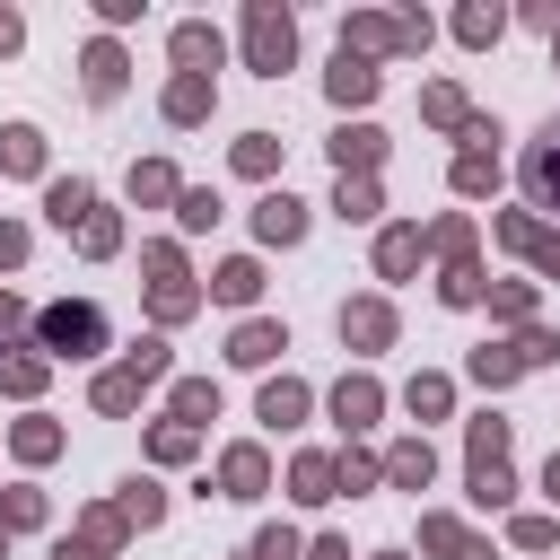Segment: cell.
I'll return each mask as SVG.
<instances>
[{
  "mask_svg": "<svg viewBox=\"0 0 560 560\" xmlns=\"http://www.w3.org/2000/svg\"><path fill=\"white\" fill-rule=\"evenodd\" d=\"M210 289H219L228 306H254V289H262V262H228V271H219Z\"/></svg>",
  "mask_w": 560,
  "mask_h": 560,
  "instance_id": "24",
  "label": "cell"
},
{
  "mask_svg": "<svg viewBox=\"0 0 560 560\" xmlns=\"http://www.w3.org/2000/svg\"><path fill=\"white\" fill-rule=\"evenodd\" d=\"M0 385H9V394H35V385H44V359H26V350L0 359Z\"/></svg>",
  "mask_w": 560,
  "mask_h": 560,
  "instance_id": "34",
  "label": "cell"
},
{
  "mask_svg": "<svg viewBox=\"0 0 560 560\" xmlns=\"http://www.w3.org/2000/svg\"><path fill=\"white\" fill-rule=\"evenodd\" d=\"M420 542H429V551H446V560H490V542H472L455 516H429V525H420Z\"/></svg>",
  "mask_w": 560,
  "mask_h": 560,
  "instance_id": "17",
  "label": "cell"
},
{
  "mask_svg": "<svg viewBox=\"0 0 560 560\" xmlns=\"http://www.w3.org/2000/svg\"><path fill=\"white\" fill-rule=\"evenodd\" d=\"M341 341H359V350H385V341H394V306H376V298L341 306Z\"/></svg>",
  "mask_w": 560,
  "mask_h": 560,
  "instance_id": "9",
  "label": "cell"
},
{
  "mask_svg": "<svg viewBox=\"0 0 560 560\" xmlns=\"http://www.w3.org/2000/svg\"><path fill=\"white\" fill-rule=\"evenodd\" d=\"M376 158H385V131H368V122H350V131L332 140V166H341V175H350V166L376 175Z\"/></svg>",
  "mask_w": 560,
  "mask_h": 560,
  "instance_id": "13",
  "label": "cell"
},
{
  "mask_svg": "<svg viewBox=\"0 0 560 560\" xmlns=\"http://www.w3.org/2000/svg\"><path fill=\"white\" fill-rule=\"evenodd\" d=\"M175 219H184V228H210L219 201H210V192H175Z\"/></svg>",
  "mask_w": 560,
  "mask_h": 560,
  "instance_id": "41",
  "label": "cell"
},
{
  "mask_svg": "<svg viewBox=\"0 0 560 560\" xmlns=\"http://www.w3.org/2000/svg\"><path fill=\"white\" fill-rule=\"evenodd\" d=\"M175 61H184V79H210L219 70V35L210 26H175Z\"/></svg>",
  "mask_w": 560,
  "mask_h": 560,
  "instance_id": "15",
  "label": "cell"
},
{
  "mask_svg": "<svg viewBox=\"0 0 560 560\" xmlns=\"http://www.w3.org/2000/svg\"><path fill=\"white\" fill-rule=\"evenodd\" d=\"M298 411H306V385H298V376H271V385H262V420H271V429H289Z\"/></svg>",
  "mask_w": 560,
  "mask_h": 560,
  "instance_id": "22",
  "label": "cell"
},
{
  "mask_svg": "<svg viewBox=\"0 0 560 560\" xmlns=\"http://www.w3.org/2000/svg\"><path fill=\"white\" fill-rule=\"evenodd\" d=\"M9 324H18V298H9V289H0V332H9Z\"/></svg>",
  "mask_w": 560,
  "mask_h": 560,
  "instance_id": "48",
  "label": "cell"
},
{
  "mask_svg": "<svg viewBox=\"0 0 560 560\" xmlns=\"http://www.w3.org/2000/svg\"><path fill=\"white\" fill-rule=\"evenodd\" d=\"M271 350H289V332H280V324H245V332L228 341V359H236V368H262Z\"/></svg>",
  "mask_w": 560,
  "mask_h": 560,
  "instance_id": "20",
  "label": "cell"
},
{
  "mask_svg": "<svg viewBox=\"0 0 560 560\" xmlns=\"http://www.w3.org/2000/svg\"><path fill=\"white\" fill-rule=\"evenodd\" d=\"M341 219H376V175H341Z\"/></svg>",
  "mask_w": 560,
  "mask_h": 560,
  "instance_id": "30",
  "label": "cell"
},
{
  "mask_svg": "<svg viewBox=\"0 0 560 560\" xmlns=\"http://www.w3.org/2000/svg\"><path fill=\"white\" fill-rule=\"evenodd\" d=\"M542 490H551V499H560V455H551V464H542Z\"/></svg>",
  "mask_w": 560,
  "mask_h": 560,
  "instance_id": "47",
  "label": "cell"
},
{
  "mask_svg": "<svg viewBox=\"0 0 560 560\" xmlns=\"http://www.w3.org/2000/svg\"><path fill=\"white\" fill-rule=\"evenodd\" d=\"M79 245H88V254H114V245H122V228H114L105 210H88V228H79Z\"/></svg>",
  "mask_w": 560,
  "mask_h": 560,
  "instance_id": "37",
  "label": "cell"
},
{
  "mask_svg": "<svg viewBox=\"0 0 560 560\" xmlns=\"http://www.w3.org/2000/svg\"><path fill=\"white\" fill-rule=\"evenodd\" d=\"M254 560H298V534H289V525H262V534H254Z\"/></svg>",
  "mask_w": 560,
  "mask_h": 560,
  "instance_id": "39",
  "label": "cell"
},
{
  "mask_svg": "<svg viewBox=\"0 0 560 560\" xmlns=\"http://www.w3.org/2000/svg\"><path fill=\"white\" fill-rule=\"evenodd\" d=\"M79 70H88V96H96V105H105V96H122V52H114V44H88V61H79Z\"/></svg>",
  "mask_w": 560,
  "mask_h": 560,
  "instance_id": "18",
  "label": "cell"
},
{
  "mask_svg": "<svg viewBox=\"0 0 560 560\" xmlns=\"http://www.w3.org/2000/svg\"><path fill=\"white\" fill-rule=\"evenodd\" d=\"M254 236H262V245H298V236H306V201H289V192H271V201L254 210Z\"/></svg>",
  "mask_w": 560,
  "mask_h": 560,
  "instance_id": "8",
  "label": "cell"
},
{
  "mask_svg": "<svg viewBox=\"0 0 560 560\" xmlns=\"http://www.w3.org/2000/svg\"><path fill=\"white\" fill-rule=\"evenodd\" d=\"M289 490H298V499H332L341 481H332V464H324V455H298V472H289Z\"/></svg>",
  "mask_w": 560,
  "mask_h": 560,
  "instance_id": "26",
  "label": "cell"
},
{
  "mask_svg": "<svg viewBox=\"0 0 560 560\" xmlns=\"http://www.w3.org/2000/svg\"><path fill=\"white\" fill-rule=\"evenodd\" d=\"M114 542H122V508H105V516H88L52 560H114Z\"/></svg>",
  "mask_w": 560,
  "mask_h": 560,
  "instance_id": "7",
  "label": "cell"
},
{
  "mask_svg": "<svg viewBox=\"0 0 560 560\" xmlns=\"http://www.w3.org/2000/svg\"><path fill=\"white\" fill-rule=\"evenodd\" d=\"M499 26H508V18H499V9H464V18H455V35H464V44H490V35H499Z\"/></svg>",
  "mask_w": 560,
  "mask_h": 560,
  "instance_id": "36",
  "label": "cell"
},
{
  "mask_svg": "<svg viewBox=\"0 0 560 560\" xmlns=\"http://www.w3.org/2000/svg\"><path fill=\"white\" fill-rule=\"evenodd\" d=\"M376 411H385V394H376V376H341V385H332V420H341V429H368Z\"/></svg>",
  "mask_w": 560,
  "mask_h": 560,
  "instance_id": "10",
  "label": "cell"
},
{
  "mask_svg": "<svg viewBox=\"0 0 560 560\" xmlns=\"http://www.w3.org/2000/svg\"><path fill=\"white\" fill-rule=\"evenodd\" d=\"M131 192H140V201H166L175 175H166V166H131Z\"/></svg>",
  "mask_w": 560,
  "mask_h": 560,
  "instance_id": "40",
  "label": "cell"
},
{
  "mask_svg": "<svg viewBox=\"0 0 560 560\" xmlns=\"http://www.w3.org/2000/svg\"><path fill=\"white\" fill-rule=\"evenodd\" d=\"M516 368H525V359H516V350H472V376H481V385H508V376H516Z\"/></svg>",
  "mask_w": 560,
  "mask_h": 560,
  "instance_id": "33",
  "label": "cell"
},
{
  "mask_svg": "<svg viewBox=\"0 0 560 560\" xmlns=\"http://www.w3.org/2000/svg\"><path fill=\"white\" fill-rule=\"evenodd\" d=\"M245 61H254L262 79H280V70L298 61V26H289V9H271V0L245 9Z\"/></svg>",
  "mask_w": 560,
  "mask_h": 560,
  "instance_id": "2",
  "label": "cell"
},
{
  "mask_svg": "<svg viewBox=\"0 0 560 560\" xmlns=\"http://www.w3.org/2000/svg\"><path fill=\"white\" fill-rule=\"evenodd\" d=\"M219 481H228V499H262V481H271V464H262V446H228V464H219Z\"/></svg>",
  "mask_w": 560,
  "mask_h": 560,
  "instance_id": "11",
  "label": "cell"
},
{
  "mask_svg": "<svg viewBox=\"0 0 560 560\" xmlns=\"http://www.w3.org/2000/svg\"><path fill=\"white\" fill-rule=\"evenodd\" d=\"M35 516H44L35 490H9V499H0V525H35Z\"/></svg>",
  "mask_w": 560,
  "mask_h": 560,
  "instance_id": "43",
  "label": "cell"
},
{
  "mask_svg": "<svg viewBox=\"0 0 560 560\" xmlns=\"http://www.w3.org/2000/svg\"><path fill=\"white\" fill-rule=\"evenodd\" d=\"M210 411H219V385H201V376L175 385V420H210Z\"/></svg>",
  "mask_w": 560,
  "mask_h": 560,
  "instance_id": "31",
  "label": "cell"
},
{
  "mask_svg": "<svg viewBox=\"0 0 560 560\" xmlns=\"http://www.w3.org/2000/svg\"><path fill=\"white\" fill-rule=\"evenodd\" d=\"M44 210H52L61 228H88V210H96V184H79V175H61V184L44 192Z\"/></svg>",
  "mask_w": 560,
  "mask_h": 560,
  "instance_id": "16",
  "label": "cell"
},
{
  "mask_svg": "<svg viewBox=\"0 0 560 560\" xmlns=\"http://www.w3.org/2000/svg\"><path fill=\"white\" fill-rule=\"evenodd\" d=\"M149 271H158V315H166V324L201 306V289L184 280V262H175V245H149Z\"/></svg>",
  "mask_w": 560,
  "mask_h": 560,
  "instance_id": "6",
  "label": "cell"
},
{
  "mask_svg": "<svg viewBox=\"0 0 560 560\" xmlns=\"http://www.w3.org/2000/svg\"><path fill=\"white\" fill-rule=\"evenodd\" d=\"M35 341L52 359H96L105 350V306H44L35 315Z\"/></svg>",
  "mask_w": 560,
  "mask_h": 560,
  "instance_id": "1",
  "label": "cell"
},
{
  "mask_svg": "<svg viewBox=\"0 0 560 560\" xmlns=\"http://www.w3.org/2000/svg\"><path fill=\"white\" fill-rule=\"evenodd\" d=\"M411 262H420V228H385V236H376V271H385V280H402Z\"/></svg>",
  "mask_w": 560,
  "mask_h": 560,
  "instance_id": "19",
  "label": "cell"
},
{
  "mask_svg": "<svg viewBox=\"0 0 560 560\" xmlns=\"http://www.w3.org/2000/svg\"><path fill=\"white\" fill-rule=\"evenodd\" d=\"M9 44H18V9H0V52H9Z\"/></svg>",
  "mask_w": 560,
  "mask_h": 560,
  "instance_id": "45",
  "label": "cell"
},
{
  "mask_svg": "<svg viewBox=\"0 0 560 560\" xmlns=\"http://www.w3.org/2000/svg\"><path fill=\"white\" fill-rule=\"evenodd\" d=\"M508 420H472V499L481 508H508Z\"/></svg>",
  "mask_w": 560,
  "mask_h": 560,
  "instance_id": "3",
  "label": "cell"
},
{
  "mask_svg": "<svg viewBox=\"0 0 560 560\" xmlns=\"http://www.w3.org/2000/svg\"><path fill=\"white\" fill-rule=\"evenodd\" d=\"M516 175H525V201H534V210H560V114L542 122V140L525 149Z\"/></svg>",
  "mask_w": 560,
  "mask_h": 560,
  "instance_id": "5",
  "label": "cell"
},
{
  "mask_svg": "<svg viewBox=\"0 0 560 560\" xmlns=\"http://www.w3.org/2000/svg\"><path fill=\"white\" fill-rule=\"evenodd\" d=\"M158 376H166V341H140L114 376H96V411H131V402H140V385H158Z\"/></svg>",
  "mask_w": 560,
  "mask_h": 560,
  "instance_id": "4",
  "label": "cell"
},
{
  "mask_svg": "<svg viewBox=\"0 0 560 560\" xmlns=\"http://www.w3.org/2000/svg\"><path fill=\"white\" fill-rule=\"evenodd\" d=\"M411 411L438 420V411H446V376H420V385H411Z\"/></svg>",
  "mask_w": 560,
  "mask_h": 560,
  "instance_id": "42",
  "label": "cell"
},
{
  "mask_svg": "<svg viewBox=\"0 0 560 560\" xmlns=\"http://www.w3.org/2000/svg\"><path fill=\"white\" fill-rule=\"evenodd\" d=\"M52 446H61V429H52V420H26V429H18V455H26V464H44Z\"/></svg>",
  "mask_w": 560,
  "mask_h": 560,
  "instance_id": "35",
  "label": "cell"
},
{
  "mask_svg": "<svg viewBox=\"0 0 560 560\" xmlns=\"http://www.w3.org/2000/svg\"><path fill=\"white\" fill-rule=\"evenodd\" d=\"M236 166H245V175H271V166H280V140H271V131H245V140H236Z\"/></svg>",
  "mask_w": 560,
  "mask_h": 560,
  "instance_id": "28",
  "label": "cell"
},
{
  "mask_svg": "<svg viewBox=\"0 0 560 560\" xmlns=\"http://www.w3.org/2000/svg\"><path fill=\"white\" fill-rule=\"evenodd\" d=\"M315 560H350V542H315Z\"/></svg>",
  "mask_w": 560,
  "mask_h": 560,
  "instance_id": "46",
  "label": "cell"
},
{
  "mask_svg": "<svg viewBox=\"0 0 560 560\" xmlns=\"http://www.w3.org/2000/svg\"><path fill=\"white\" fill-rule=\"evenodd\" d=\"M499 236H508V245H525V254H534V262H542V271L560 280V236H542V228H534L525 210H508V219H499Z\"/></svg>",
  "mask_w": 560,
  "mask_h": 560,
  "instance_id": "14",
  "label": "cell"
},
{
  "mask_svg": "<svg viewBox=\"0 0 560 560\" xmlns=\"http://www.w3.org/2000/svg\"><path fill=\"white\" fill-rule=\"evenodd\" d=\"M158 516H166V499H158L149 481H131V490H122V525H158Z\"/></svg>",
  "mask_w": 560,
  "mask_h": 560,
  "instance_id": "32",
  "label": "cell"
},
{
  "mask_svg": "<svg viewBox=\"0 0 560 560\" xmlns=\"http://www.w3.org/2000/svg\"><path fill=\"white\" fill-rule=\"evenodd\" d=\"M490 184H499V166H490L481 149H464V158H455V192H490Z\"/></svg>",
  "mask_w": 560,
  "mask_h": 560,
  "instance_id": "29",
  "label": "cell"
},
{
  "mask_svg": "<svg viewBox=\"0 0 560 560\" xmlns=\"http://www.w3.org/2000/svg\"><path fill=\"white\" fill-rule=\"evenodd\" d=\"M420 114H429V122H446V131H464V122H472V105H464L455 88H429V96H420Z\"/></svg>",
  "mask_w": 560,
  "mask_h": 560,
  "instance_id": "27",
  "label": "cell"
},
{
  "mask_svg": "<svg viewBox=\"0 0 560 560\" xmlns=\"http://www.w3.org/2000/svg\"><path fill=\"white\" fill-rule=\"evenodd\" d=\"M385 472H394L402 490H420V481H429V438H411V446H394V455H385Z\"/></svg>",
  "mask_w": 560,
  "mask_h": 560,
  "instance_id": "25",
  "label": "cell"
},
{
  "mask_svg": "<svg viewBox=\"0 0 560 560\" xmlns=\"http://www.w3.org/2000/svg\"><path fill=\"white\" fill-rule=\"evenodd\" d=\"M9 262H26V228H18V219H0V271H9Z\"/></svg>",
  "mask_w": 560,
  "mask_h": 560,
  "instance_id": "44",
  "label": "cell"
},
{
  "mask_svg": "<svg viewBox=\"0 0 560 560\" xmlns=\"http://www.w3.org/2000/svg\"><path fill=\"white\" fill-rule=\"evenodd\" d=\"M149 446H158V464H184V455H192V429H184V420H166Z\"/></svg>",
  "mask_w": 560,
  "mask_h": 560,
  "instance_id": "38",
  "label": "cell"
},
{
  "mask_svg": "<svg viewBox=\"0 0 560 560\" xmlns=\"http://www.w3.org/2000/svg\"><path fill=\"white\" fill-rule=\"evenodd\" d=\"M368 96H376V61L368 52H341L332 61V105H368Z\"/></svg>",
  "mask_w": 560,
  "mask_h": 560,
  "instance_id": "12",
  "label": "cell"
},
{
  "mask_svg": "<svg viewBox=\"0 0 560 560\" xmlns=\"http://www.w3.org/2000/svg\"><path fill=\"white\" fill-rule=\"evenodd\" d=\"M0 166H9V175H35V166H44V140H35L26 122H9V131H0Z\"/></svg>",
  "mask_w": 560,
  "mask_h": 560,
  "instance_id": "21",
  "label": "cell"
},
{
  "mask_svg": "<svg viewBox=\"0 0 560 560\" xmlns=\"http://www.w3.org/2000/svg\"><path fill=\"white\" fill-rule=\"evenodd\" d=\"M210 114V79H175L166 88V122H201Z\"/></svg>",
  "mask_w": 560,
  "mask_h": 560,
  "instance_id": "23",
  "label": "cell"
}]
</instances>
